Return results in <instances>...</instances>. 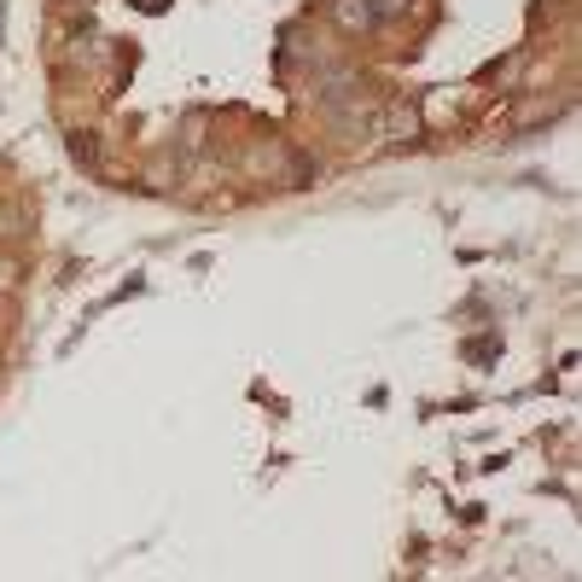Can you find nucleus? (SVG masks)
Returning a JSON list of instances; mask_svg holds the SVG:
<instances>
[{"label": "nucleus", "mask_w": 582, "mask_h": 582, "mask_svg": "<svg viewBox=\"0 0 582 582\" xmlns=\"http://www.w3.org/2000/svg\"><path fill=\"white\" fill-rule=\"evenodd\" d=\"M71 158H76V164H94V134H76V141H71Z\"/></svg>", "instance_id": "nucleus-1"}, {"label": "nucleus", "mask_w": 582, "mask_h": 582, "mask_svg": "<svg viewBox=\"0 0 582 582\" xmlns=\"http://www.w3.org/2000/svg\"><path fill=\"white\" fill-rule=\"evenodd\" d=\"M134 7H141V12H164L169 0H134Z\"/></svg>", "instance_id": "nucleus-2"}, {"label": "nucleus", "mask_w": 582, "mask_h": 582, "mask_svg": "<svg viewBox=\"0 0 582 582\" xmlns=\"http://www.w3.org/2000/svg\"><path fill=\"white\" fill-rule=\"evenodd\" d=\"M402 7V0H378V12H396Z\"/></svg>", "instance_id": "nucleus-3"}]
</instances>
